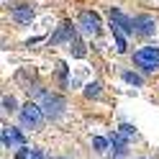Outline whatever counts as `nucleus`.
<instances>
[{
	"instance_id": "nucleus-6",
	"label": "nucleus",
	"mask_w": 159,
	"mask_h": 159,
	"mask_svg": "<svg viewBox=\"0 0 159 159\" xmlns=\"http://www.w3.org/2000/svg\"><path fill=\"white\" fill-rule=\"evenodd\" d=\"M111 26H116L121 34H136L134 31V18H128V16H123L121 11H111Z\"/></svg>"
},
{
	"instance_id": "nucleus-13",
	"label": "nucleus",
	"mask_w": 159,
	"mask_h": 159,
	"mask_svg": "<svg viewBox=\"0 0 159 159\" xmlns=\"http://www.w3.org/2000/svg\"><path fill=\"white\" fill-rule=\"evenodd\" d=\"M3 111H5V113H13V111H16V98H13V95H5V98H3Z\"/></svg>"
},
{
	"instance_id": "nucleus-3",
	"label": "nucleus",
	"mask_w": 159,
	"mask_h": 159,
	"mask_svg": "<svg viewBox=\"0 0 159 159\" xmlns=\"http://www.w3.org/2000/svg\"><path fill=\"white\" fill-rule=\"evenodd\" d=\"M41 111L49 121H57L59 116L64 113V100L54 93H41Z\"/></svg>"
},
{
	"instance_id": "nucleus-2",
	"label": "nucleus",
	"mask_w": 159,
	"mask_h": 159,
	"mask_svg": "<svg viewBox=\"0 0 159 159\" xmlns=\"http://www.w3.org/2000/svg\"><path fill=\"white\" fill-rule=\"evenodd\" d=\"M134 64L141 67L144 72H154L159 69V49L157 46H144L134 54Z\"/></svg>"
},
{
	"instance_id": "nucleus-14",
	"label": "nucleus",
	"mask_w": 159,
	"mask_h": 159,
	"mask_svg": "<svg viewBox=\"0 0 159 159\" xmlns=\"http://www.w3.org/2000/svg\"><path fill=\"white\" fill-rule=\"evenodd\" d=\"M26 157H31V149H18V154H16V159H26Z\"/></svg>"
},
{
	"instance_id": "nucleus-16",
	"label": "nucleus",
	"mask_w": 159,
	"mask_h": 159,
	"mask_svg": "<svg viewBox=\"0 0 159 159\" xmlns=\"http://www.w3.org/2000/svg\"><path fill=\"white\" fill-rule=\"evenodd\" d=\"M31 159H46L41 149H31Z\"/></svg>"
},
{
	"instance_id": "nucleus-9",
	"label": "nucleus",
	"mask_w": 159,
	"mask_h": 159,
	"mask_svg": "<svg viewBox=\"0 0 159 159\" xmlns=\"http://www.w3.org/2000/svg\"><path fill=\"white\" fill-rule=\"evenodd\" d=\"M113 28V39H116V52H126V34H121V31H118V28L116 26H111Z\"/></svg>"
},
{
	"instance_id": "nucleus-7",
	"label": "nucleus",
	"mask_w": 159,
	"mask_h": 159,
	"mask_svg": "<svg viewBox=\"0 0 159 159\" xmlns=\"http://www.w3.org/2000/svg\"><path fill=\"white\" fill-rule=\"evenodd\" d=\"M154 28H157V23H154L152 16H136V18H134V31H136L139 36H152Z\"/></svg>"
},
{
	"instance_id": "nucleus-15",
	"label": "nucleus",
	"mask_w": 159,
	"mask_h": 159,
	"mask_svg": "<svg viewBox=\"0 0 159 159\" xmlns=\"http://www.w3.org/2000/svg\"><path fill=\"white\" fill-rule=\"evenodd\" d=\"M121 134H123V136H134L136 131H134V128L128 126V123H123V126H121Z\"/></svg>"
},
{
	"instance_id": "nucleus-4",
	"label": "nucleus",
	"mask_w": 159,
	"mask_h": 159,
	"mask_svg": "<svg viewBox=\"0 0 159 159\" xmlns=\"http://www.w3.org/2000/svg\"><path fill=\"white\" fill-rule=\"evenodd\" d=\"M80 23H82V28H85L90 36H100V31H103L100 16L93 13V11H82V13H80Z\"/></svg>"
},
{
	"instance_id": "nucleus-10",
	"label": "nucleus",
	"mask_w": 159,
	"mask_h": 159,
	"mask_svg": "<svg viewBox=\"0 0 159 159\" xmlns=\"http://www.w3.org/2000/svg\"><path fill=\"white\" fill-rule=\"evenodd\" d=\"M123 80H126L128 85H134V87H141V85H144L141 75H136V72H123Z\"/></svg>"
},
{
	"instance_id": "nucleus-12",
	"label": "nucleus",
	"mask_w": 159,
	"mask_h": 159,
	"mask_svg": "<svg viewBox=\"0 0 159 159\" xmlns=\"http://www.w3.org/2000/svg\"><path fill=\"white\" fill-rule=\"evenodd\" d=\"M85 95L87 98H100V82H90L85 87Z\"/></svg>"
},
{
	"instance_id": "nucleus-8",
	"label": "nucleus",
	"mask_w": 159,
	"mask_h": 159,
	"mask_svg": "<svg viewBox=\"0 0 159 159\" xmlns=\"http://www.w3.org/2000/svg\"><path fill=\"white\" fill-rule=\"evenodd\" d=\"M11 16H13L16 23H31L34 21V8L31 5H16L11 11Z\"/></svg>"
},
{
	"instance_id": "nucleus-18",
	"label": "nucleus",
	"mask_w": 159,
	"mask_h": 159,
	"mask_svg": "<svg viewBox=\"0 0 159 159\" xmlns=\"http://www.w3.org/2000/svg\"><path fill=\"white\" fill-rule=\"evenodd\" d=\"M59 159H64V157H59Z\"/></svg>"
},
{
	"instance_id": "nucleus-11",
	"label": "nucleus",
	"mask_w": 159,
	"mask_h": 159,
	"mask_svg": "<svg viewBox=\"0 0 159 159\" xmlns=\"http://www.w3.org/2000/svg\"><path fill=\"white\" fill-rule=\"evenodd\" d=\"M108 144H111V141H108V139H103V136H95L93 139V146H95V152H108Z\"/></svg>"
},
{
	"instance_id": "nucleus-1",
	"label": "nucleus",
	"mask_w": 159,
	"mask_h": 159,
	"mask_svg": "<svg viewBox=\"0 0 159 159\" xmlns=\"http://www.w3.org/2000/svg\"><path fill=\"white\" fill-rule=\"evenodd\" d=\"M44 111H41V105H36V103H26L21 108V126L23 128H31V131H39V128L44 126Z\"/></svg>"
},
{
	"instance_id": "nucleus-5",
	"label": "nucleus",
	"mask_w": 159,
	"mask_h": 159,
	"mask_svg": "<svg viewBox=\"0 0 159 159\" xmlns=\"http://www.w3.org/2000/svg\"><path fill=\"white\" fill-rule=\"evenodd\" d=\"M3 146L5 149H23V134L13 126H3Z\"/></svg>"
},
{
	"instance_id": "nucleus-17",
	"label": "nucleus",
	"mask_w": 159,
	"mask_h": 159,
	"mask_svg": "<svg viewBox=\"0 0 159 159\" xmlns=\"http://www.w3.org/2000/svg\"><path fill=\"white\" fill-rule=\"evenodd\" d=\"M139 159H149V157H139Z\"/></svg>"
}]
</instances>
